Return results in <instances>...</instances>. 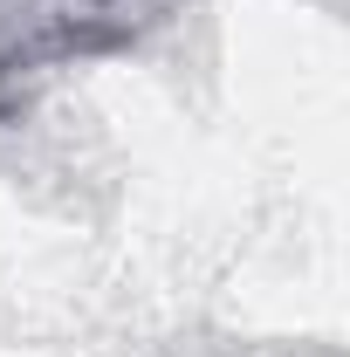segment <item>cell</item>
I'll list each match as a JSON object with an SVG mask.
<instances>
[{
    "label": "cell",
    "mask_w": 350,
    "mask_h": 357,
    "mask_svg": "<svg viewBox=\"0 0 350 357\" xmlns=\"http://www.w3.org/2000/svg\"><path fill=\"white\" fill-rule=\"evenodd\" d=\"M165 7L172 0H0V110L14 83L137 42L151 21H165Z\"/></svg>",
    "instance_id": "1"
}]
</instances>
